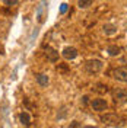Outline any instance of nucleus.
I'll return each instance as SVG.
<instances>
[{"label":"nucleus","mask_w":127,"mask_h":128,"mask_svg":"<svg viewBox=\"0 0 127 128\" xmlns=\"http://www.w3.org/2000/svg\"><path fill=\"white\" fill-rule=\"evenodd\" d=\"M112 77L118 82H123V83H127V66H123V67H117L114 72H112Z\"/></svg>","instance_id":"4"},{"label":"nucleus","mask_w":127,"mask_h":128,"mask_svg":"<svg viewBox=\"0 0 127 128\" xmlns=\"http://www.w3.org/2000/svg\"><path fill=\"white\" fill-rule=\"evenodd\" d=\"M66 12H67V4H66V3H63V4L60 6V13L63 15V13H66Z\"/></svg>","instance_id":"15"},{"label":"nucleus","mask_w":127,"mask_h":128,"mask_svg":"<svg viewBox=\"0 0 127 128\" xmlns=\"http://www.w3.org/2000/svg\"><path fill=\"white\" fill-rule=\"evenodd\" d=\"M70 128H80V124L78 121H73V122H70Z\"/></svg>","instance_id":"16"},{"label":"nucleus","mask_w":127,"mask_h":128,"mask_svg":"<svg viewBox=\"0 0 127 128\" xmlns=\"http://www.w3.org/2000/svg\"><path fill=\"white\" fill-rule=\"evenodd\" d=\"M112 99H114V102L115 104H126L127 102V90H124V89H120V88H115L112 89Z\"/></svg>","instance_id":"3"},{"label":"nucleus","mask_w":127,"mask_h":128,"mask_svg":"<svg viewBox=\"0 0 127 128\" xmlns=\"http://www.w3.org/2000/svg\"><path fill=\"white\" fill-rule=\"evenodd\" d=\"M3 2L6 3V6H15L18 3V0H3Z\"/></svg>","instance_id":"14"},{"label":"nucleus","mask_w":127,"mask_h":128,"mask_svg":"<svg viewBox=\"0 0 127 128\" xmlns=\"http://www.w3.org/2000/svg\"><path fill=\"white\" fill-rule=\"evenodd\" d=\"M91 106H92V109L96 111V112H104L108 108V104H107L105 99L96 98V99H92V100H91Z\"/></svg>","instance_id":"5"},{"label":"nucleus","mask_w":127,"mask_h":128,"mask_svg":"<svg viewBox=\"0 0 127 128\" xmlns=\"http://www.w3.org/2000/svg\"><path fill=\"white\" fill-rule=\"evenodd\" d=\"M61 56L66 58V60H75L78 57V50L75 47H66L61 52Z\"/></svg>","instance_id":"6"},{"label":"nucleus","mask_w":127,"mask_h":128,"mask_svg":"<svg viewBox=\"0 0 127 128\" xmlns=\"http://www.w3.org/2000/svg\"><path fill=\"white\" fill-rule=\"evenodd\" d=\"M102 31L105 35H114V34H117V26L112 24H105L102 26Z\"/></svg>","instance_id":"9"},{"label":"nucleus","mask_w":127,"mask_h":128,"mask_svg":"<svg viewBox=\"0 0 127 128\" xmlns=\"http://www.w3.org/2000/svg\"><path fill=\"white\" fill-rule=\"evenodd\" d=\"M95 92H99V93H104V92H107L108 89H107V86H104V84H96V88L94 89Z\"/></svg>","instance_id":"13"},{"label":"nucleus","mask_w":127,"mask_h":128,"mask_svg":"<svg viewBox=\"0 0 127 128\" xmlns=\"http://www.w3.org/2000/svg\"><path fill=\"white\" fill-rule=\"evenodd\" d=\"M82 102H83V104H88V96H83V98H82Z\"/></svg>","instance_id":"17"},{"label":"nucleus","mask_w":127,"mask_h":128,"mask_svg":"<svg viewBox=\"0 0 127 128\" xmlns=\"http://www.w3.org/2000/svg\"><path fill=\"white\" fill-rule=\"evenodd\" d=\"M19 121H21V124L24 125V127H28L29 124H31V116H29V114L28 112H21V115H19Z\"/></svg>","instance_id":"10"},{"label":"nucleus","mask_w":127,"mask_h":128,"mask_svg":"<svg viewBox=\"0 0 127 128\" xmlns=\"http://www.w3.org/2000/svg\"><path fill=\"white\" fill-rule=\"evenodd\" d=\"M107 52H108V56H111V57H117L121 52V48L118 45H110L107 48Z\"/></svg>","instance_id":"11"},{"label":"nucleus","mask_w":127,"mask_h":128,"mask_svg":"<svg viewBox=\"0 0 127 128\" xmlns=\"http://www.w3.org/2000/svg\"><path fill=\"white\" fill-rule=\"evenodd\" d=\"M83 128H95V127H92V125H86V127H83Z\"/></svg>","instance_id":"18"},{"label":"nucleus","mask_w":127,"mask_h":128,"mask_svg":"<svg viewBox=\"0 0 127 128\" xmlns=\"http://www.w3.org/2000/svg\"><path fill=\"white\" fill-rule=\"evenodd\" d=\"M92 3H94V0H79L78 2V6L80 9H88L89 6H92Z\"/></svg>","instance_id":"12"},{"label":"nucleus","mask_w":127,"mask_h":128,"mask_svg":"<svg viewBox=\"0 0 127 128\" xmlns=\"http://www.w3.org/2000/svg\"><path fill=\"white\" fill-rule=\"evenodd\" d=\"M45 56H47V60H50L51 63H56L58 60V52L50 47H47V50H45Z\"/></svg>","instance_id":"7"},{"label":"nucleus","mask_w":127,"mask_h":128,"mask_svg":"<svg viewBox=\"0 0 127 128\" xmlns=\"http://www.w3.org/2000/svg\"><path fill=\"white\" fill-rule=\"evenodd\" d=\"M101 122L114 128H121L126 125V120L123 116L117 115V114H105V115H102L101 116Z\"/></svg>","instance_id":"1"},{"label":"nucleus","mask_w":127,"mask_h":128,"mask_svg":"<svg viewBox=\"0 0 127 128\" xmlns=\"http://www.w3.org/2000/svg\"><path fill=\"white\" fill-rule=\"evenodd\" d=\"M104 64L101 60H96V58H92V60H88L86 63H85V70L88 73H91V74H96V73H99L102 70Z\"/></svg>","instance_id":"2"},{"label":"nucleus","mask_w":127,"mask_h":128,"mask_svg":"<svg viewBox=\"0 0 127 128\" xmlns=\"http://www.w3.org/2000/svg\"><path fill=\"white\" fill-rule=\"evenodd\" d=\"M37 82H38V84H40L41 88H47V84H48V82H50V79H48L47 74L40 73V74H37Z\"/></svg>","instance_id":"8"}]
</instances>
